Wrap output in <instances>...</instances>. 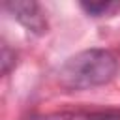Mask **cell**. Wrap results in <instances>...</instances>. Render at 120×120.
<instances>
[{
  "label": "cell",
  "mask_w": 120,
  "mask_h": 120,
  "mask_svg": "<svg viewBox=\"0 0 120 120\" xmlns=\"http://www.w3.org/2000/svg\"><path fill=\"white\" fill-rule=\"evenodd\" d=\"M118 71V60L105 49H86L68 58L60 71L58 81L68 90H86L109 82Z\"/></svg>",
  "instance_id": "1"
},
{
  "label": "cell",
  "mask_w": 120,
  "mask_h": 120,
  "mask_svg": "<svg viewBox=\"0 0 120 120\" xmlns=\"http://www.w3.org/2000/svg\"><path fill=\"white\" fill-rule=\"evenodd\" d=\"M4 9L17 21L21 22L28 32L41 36L47 32V17L41 9V6L34 0H13L6 2Z\"/></svg>",
  "instance_id": "2"
},
{
  "label": "cell",
  "mask_w": 120,
  "mask_h": 120,
  "mask_svg": "<svg viewBox=\"0 0 120 120\" xmlns=\"http://www.w3.org/2000/svg\"><path fill=\"white\" fill-rule=\"evenodd\" d=\"M24 120H120V111H77V112H52L34 114Z\"/></svg>",
  "instance_id": "3"
},
{
  "label": "cell",
  "mask_w": 120,
  "mask_h": 120,
  "mask_svg": "<svg viewBox=\"0 0 120 120\" xmlns=\"http://www.w3.org/2000/svg\"><path fill=\"white\" fill-rule=\"evenodd\" d=\"M81 8L90 17H105L120 9V2H81Z\"/></svg>",
  "instance_id": "4"
},
{
  "label": "cell",
  "mask_w": 120,
  "mask_h": 120,
  "mask_svg": "<svg viewBox=\"0 0 120 120\" xmlns=\"http://www.w3.org/2000/svg\"><path fill=\"white\" fill-rule=\"evenodd\" d=\"M13 66H15V52L4 43V45H2V73L8 75Z\"/></svg>",
  "instance_id": "5"
}]
</instances>
